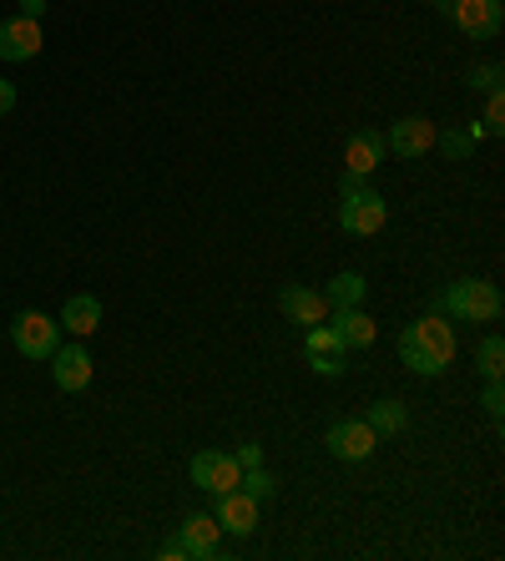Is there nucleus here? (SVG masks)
I'll return each instance as SVG.
<instances>
[{
    "instance_id": "nucleus-7",
    "label": "nucleus",
    "mask_w": 505,
    "mask_h": 561,
    "mask_svg": "<svg viewBox=\"0 0 505 561\" xmlns=\"http://www.w3.org/2000/svg\"><path fill=\"white\" fill-rule=\"evenodd\" d=\"M243 481V466L222 450H197L193 456V485H203L208 496H222V491H238Z\"/></svg>"
},
{
    "instance_id": "nucleus-3",
    "label": "nucleus",
    "mask_w": 505,
    "mask_h": 561,
    "mask_svg": "<svg viewBox=\"0 0 505 561\" xmlns=\"http://www.w3.org/2000/svg\"><path fill=\"white\" fill-rule=\"evenodd\" d=\"M385 222H389L385 197L364 183V178H349V172H344V183H338V228L354 238H375Z\"/></svg>"
},
{
    "instance_id": "nucleus-8",
    "label": "nucleus",
    "mask_w": 505,
    "mask_h": 561,
    "mask_svg": "<svg viewBox=\"0 0 505 561\" xmlns=\"http://www.w3.org/2000/svg\"><path fill=\"white\" fill-rule=\"evenodd\" d=\"M51 379H56V390H66V394L87 390V385H91V354H87V344H81V340L56 344V354H51Z\"/></svg>"
},
{
    "instance_id": "nucleus-22",
    "label": "nucleus",
    "mask_w": 505,
    "mask_h": 561,
    "mask_svg": "<svg viewBox=\"0 0 505 561\" xmlns=\"http://www.w3.org/2000/svg\"><path fill=\"white\" fill-rule=\"evenodd\" d=\"M435 147H440L445 157H455V162H460V157L475 152V137H470V131H435Z\"/></svg>"
},
{
    "instance_id": "nucleus-10",
    "label": "nucleus",
    "mask_w": 505,
    "mask_h": 561,
    "mask_svg": "<svg viewBox=\"0 0 505 561\" xmlns=\"http://www.w3.org/2000/svg\"><path fill=\"white\" fill-rule=\"evenodd\" d=\"M41 51V21L31 15H11V21H0V61H31Z\"/></svg>"
},
{
    "instance_id": "nucleus-20",
    "label": "nucleus",
    "mask_w": 505,
    "mask_h": 561,
    "mask_svg": "<svg viewBox=\"0 0 505 561\" xmlns=\"http://www.w3.org/2000/svg\"><path fill=\"white\" fill-rule=\"evenodd\" d=\"M475 359H480V375L485 379H505V340L501 334H485L480 350H475Z\"/></svg>"
},
{
    "instance_id": "nucleus-19",
    "label": "nucleus",
    "mask_w": 505,
    "mask_h": 561,
    "mask_svg": "<svg viewBox=\"0 0 505 561\" xmlns=\"http://www.w3.org/2000/svg\"><path fill=\"white\" fill-rule=\"evenodd\" d=\"M364 274H334L324 284V299H329V309H349V304H364Z\"/></svg>"
},
{
    "instance_id": "nucleus-15",
    "label": "nucleus",
    "mask_w": 505,
    "mask_h": 561,
    "mask_svg": "<svg viewBox=\"0 0 505 561\" xmlns=\"http://www.w3.org/2000/svg\"><path fill=\"white\" fill-rule=\"evenodd\" d=\"M324 324H334V334L349 344V350H369V344H375V334H379V324L359 309V304H349V309H329Z\"/></svg>"
},
{
    "instance_id": "nucleus-2",
    "label": "nucleus",
    "mask_w": 505,
    "mask_h": 561,
    "mask_svg": "<svg viewBox=\"0 0 505 561\" xmlns=\"http://www.w3.org/2000/svg\"><path fill=\"white\" fill-rule=\"evenodd\" d=\"M435 313L460 319V324H501L505 299H501V288L485 284V278H455L440 299H435Z\"/></svg>"
},
{
    "instance_id": "nucleus-21",
    "label": "nucleus",
    "mask_w": 505,
    "mask_h": 561,
    "mask_svg": "<svg viewBox=\"0 0 505 561\" xmlns=\"http://www.w3.org/2000/svg\"><path fill=\"white\" fill-rule=\"evenodd\" d=\"M238 491H248L253 501H268V496H278V476H268L263 466H253V470H243V481H238Z\"/></svg>"
},
{
    "instance_id": "nucleus-5",
    "label": "nucleus",
    "mask_w": 505,
    "mask_h": 561,
    "mask_svg": "<svg viewBox=\"0 0 505 561\" xmlns=\"http://www.w3.org/2000/svg\"><path fill=\"white\" fill-rule=\"evenodd\" d=\"M324 445H329V456H334V460L359 466V460L375 456L379 435L369 431V420H334V425H329V435H324Z\"/></svg>"
},
{
    "instance_id": "nucleus-26",
    "label": "nucleus",
    "mask_w": 505,
    "mask_h": 561,
    "mask_svg": "<svg viewBox=\"0 0 505 561\" xmlns=\"http://www.w3.org/2000/svg\"><path fill=\"white\" fill-rule=\"evenodd\" d=\"M238 466H243V470H253V466H263V445H253V440H248V445H238Z\"/></svg>"
},
{
    "instance_id": "nucleus-27",
    "label": "nucleus",
    "mask_w": 505,
    "mask_h": 561,
    "mask_svg": "<svg viewBox=\"0 0 505 561\" xmlns=\"http://www.w3.org/2000/svg\"><path fill=\"white\" fill-rule=\"evenodd\" d=\"M15 106V81H0V117Z\"/></svg>"
},
{
    "instance_id": "nucleus-11",
    "label": "nucleus",
    "mask_w": 505,
    "mask_h": 561,
    "mask_svg": "<svg viewBox=\"0 0 505 561\" xmlns=\"http://www.w3.org/2000/svg\"><path fill=\"white\" fill-rule=\"evenodd\" d=\"M278 313H288L294 324H324L329 319V299L319 288H303V284H284L278 288Z\"/></svg>"
},
{
    "instance_id": "nucleus-18",
    "label": "nucleus",
    "mask_w": 505,
    "mask_h": 561,
    "mask_svg": "<svg viewBox=\"0 0 505 561\" xmlns=\"http://www.w3.org/2000/svg\"><path fill=\"white\" fill-rule=\"evenodd\" d=\"M364 420H369V431L375 435H400L404 425H410V410H404L400 400H375Z\"/></svg>"
},
{
    "instance_id": "nucleus-28",
    "label": "nucleus",
    "mask_w": 505,
    "mask_h": 561,
    "mask_svg": "<svg viewBox=\"0 0 505 561\" xmlns=\"http://www.w3.org/2000/svg\"><path fill=\"white\" fill-rule=\"evenodd\" d=\"M162 561H187V547H182V541H168V547H162Z\"/></svg>"
},
{
    "instance_id": "nucleus-1",
    "label": "nucleus",
    "mask_w": 505,
    "mask_h": 561,
    "mask_svg": "<svg viewBox=\"0 0 505 561\" xmlns=\"http://www.w3.org/2000/svg\"><path fill=\"white\" fill-rule=\"evenodd\" d=\"M400 359L415 375H445L455 359V329L445 324L440 313H425L415 324H404L400 334Z\"/></svg>"
},
{
    "instance_id": "nucleus-16",
    "label": "nucleus",
    "mask_w": 505,
    "mask_h": 561,
    "mask_svg": "<svg viewBox=\"0 0 505 561\" xmlns=\"http://www.w3.org/2000/svg\"><path fill=\"white\" fill-rule=\"evenodd\" d=\"M61 329L71 334V340L96 334V329H102V299H96V294H71L66 309H61Z\"/></svg>"
},
{
    "instance_id": "nucleus-25",
    "label": "nucleus",
    "mask_w": 505,
    "mask_h": 561,
    "mask_svg": "<svg viewBox=\"0 0 505 561\" xmlns=\"http://www.w3.org/2000/svg\"><path fill=\"white\" fill-rule=\"evenodd\" d=\"M480 405L491 410V415H495V420H501V415H505V390H501V379H491V390H485V400H480Z\"/></svg>"
},
{
    "instance_id": "nucleus-13",
    "label": "nucleus",
    "mask_w": 505,
    "mask_h": 561,
    "mask_svg": "<svg viewBox=\"0 0 505 561\" xmlns=\"http://www.w3.org/2000/svg\"><path fill=\"white\" fill-rule=\"evenodd\" d=\"M213 516H218L222 531H233V536H253V531H259V501L248 496V491H222Z\"/></svg>"
},
{
    "instance_id": "nucleus-24",
    "label": "nucleus",
    "mask_w": 505,
    "mask_h": 561,
    "mask_svg": "<svg viewBox=\"0 0 505 561\" xmlns=\"http://www.w3.org/2000/svg\"><path fill=\"white\" fill-rule=\"evenodd\" d=\"M470 87H485V92H495V87H501V66H475V71H470Z\"/></svg>"
},
{
    "instance_id": "nucleus-6",
    "label": "nucleus",
    "mask_w": 505,
    "mask_h": 561,
    "mask_svg": "<svg viewBox=\"0 0 505 561\" xmlns=\"http://www.w3.org/2000/svg\"><path fill=\"white\" fill-rule=\"evenodd\" d=\"M445 15H450L455 26L466 31V36H475V41L501 36V26H505V5H501V0H455Z\"/></svg>"
},
{
    "instance_id": "nucleus-14",
    "label": "nucleus",
    "mask_w": 505,
    "mask_h": 561,
    "mask_svg": "<svg viewBox=\"0 0 505 561\" xmlns=\"http://www.w3.org/2000/svg\"><path fill=\"white\" fill-rule=\"evenodd\" d=\"M385 131H354L349 147H344V172L349 178H369V172L385 162Z\"/></svg>"
},
{
    "instance_id": "nucleus-17",
    "label": "nucleus",
    "mask_w": 505,
    "mask_h": 561,
    "mask_svg": "<svg viewBox=\"0 0 505 561\" xmlns=\"http://www.w3.org/2000/svg\"><path fill=\"white\" fill-rule=\"evenodd\" d=\"M303 354H309V359H349V344L334 334V324H309Z\"/></svg>"
},
{
    "instance_id": "nucleus-12",
    "label": "nucleus",
    "mask_w": 505,
    "mask_h": 561,
    "mask_svg": "<svg viewBox=\"0 0 505 561\" xmlns=\"http://www.w3.org/2000/svg\"><path fill=\"white\" fill-rule=\"evenodd\" d=\"M218 536H222V526H218V516L213 511H193L187 522H182V531H177V541L187 547V557H222V547H218Z\"/></svg>"
},
{
    "instance_id": "nucleus-23",
    "label": "nucleus",
    "mask_w": 505,
    "mask_h": 561,
    "mask_svg": "<svg viewBox=\"0 0 505 561\" xmlns=\"http://www.w3.org/2000/svg\"><path fill=\"white\" fill-rule=\"evenodd\" d=\"M505 96H501V87H495V92H491V106H485V131H491V137H501V131H505Z\"/></svg>"
},
{
    "instance_id": "nucleus-29",
    "label": "nucleus",
    "mask_w": 505,
    "mask_h": 561,
    "mask_svg": "<svg viewBox=\"0 0 505 561\" xmlns=\"http://www.w3.org/2000/svg\"><path fill=\"white\" fill-rule=\"evenodd\" d=\"M41 11H46V0H21V15H31V21H41Z\"/></svg>"
},
{
    "instance_id": "nucleus-30",
    "label": "nucleus",
    "mask_w": 505,
    "mask_h": 561,
    "mask_svg": "<svg viewBox=\"0 0 505 561\" xmlns=\"http://www.w3.org/2000/svg\"><path fill=\"white\" fill-rule=\"evenodd\" d=\"M429 5H435V11H450V5H455V0H429Z\"/></svg>"
},
{
    "instance_id": "nucleus-9",
    "label": "nucleus",
    "mask_w": 505,
    "mask_h": 561,
    "mask_svg": "<svg viewBox=\"0 0 505 561\" xmlns=\"http://www.w3.org/2000/svg\"><path fill=\"white\" fill-rule=\"evenodd\" d=\"M435 122L429 117H400L394 127L385 131V147L394 157H425V152H435Z\"/></svg>"
},
{
    "instance_id": "nucleus-4",
    "label": "nucleus",
    "mask_w": 505,
    "mask_h": 561,
    "mask_svg": "<svg viewBox=\"0 0 505 561\" xmlns=\"http://www.w3.org/2000/svg\"><path fill=\"white\" fill-rule=\"evenodd\" d=\"M11 344L26 354V359H51L56 344H61V319L36 313V309L15 313V319H11Z\"/></svg>"
}]
</instances>
